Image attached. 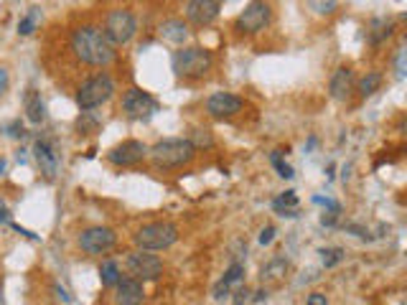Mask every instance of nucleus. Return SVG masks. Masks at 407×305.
<instances>
[{
	"mask_svg": "<svg viewBox=\"0 0 407 305\" xmlns=\"http://www.w3.org/2000/svg\"><path fill=\"white\" fill-rule=\"evenodd\" d=\"M8 130H11V133H8L11 138H23V125H20L18 120L11 122V125H8Z\"/></svg>",
	"mask_w": 407,
	"mask_h": 305,
	"instance_id": "obj_34",
	"label": "nucleus"
},
{
	"mask_svg": "<svg viewBox=\"0 0 407 305\" xmlns=\"http://www.w3.org/2000/svg\"><path fill=\"white\" fill-rule=\"evenodd\" d=\"M321 260H324V267H336L338 262L343 260V249L341 247H329V249H321Z\"/></svg>",
	"mask_w": 407,
	"mask_h": 305,
	"instance_id": "obj_28",
	"label": "nucleus"
},
{
	"mask_svg": "<svg viewBox=\"0 0 407 305\" xmlns=\"http://www.w3.org/2000/svg\"><path fill=\"white\" fill-rule=\"evenodd\" d=\"M308 8H311V11H316L318 16H331V13H336L338 3H334V0H329V3H318V0H308Z\"/></svg>",
	"mask_w": 407,
	"mask_h": 305,
	"instance_id": "obj_30",
	"label": "nucleus"
},
{
	"mask_svg": "<svg viewBox=\"0 0 407 305\" xmlns=\"http://www.w3.org/2000/svg\"><path fill=\"white\" fill-rule=\"evenodd\" d=\"M273 18V8L267 3H247L244 11L237 16L235 28L240 33H260L265 31V25Z\"/></svg>",
	"mask_w": 407,
	"mask_h": 305,
	"instance_id": "obj_9",
	"label": "nucleus"
},
{
	"mask_svg": "<svg viewBox=\"0 0 407 305\" xmlns=\"http://www.w3.org/2000/svg\"><path fill=\"white\" fill-rule=\"evenodd\" d=\"M351 87H354V71H351L349 66H338L329 82L331 97H334L336 102H343L351 95Z\"/></svg>",
	"mask_w": 407,
	"mask_h": 305,
	"instance_id": "obj_17",
	"label": "nucleus"
},
{
	"mask_svg": "<svg viewBox=\"0 0 407 305\" xmlns=\"http://www.w3.org/2000/svg\"><path fill=\"white\" fill-rule=\"evenodd\" d=\"M38 18H41V11H38V8H28V13H25L23 18L18 20V33H20V36H31V33L36 31Z\"/></svg>",
	"mask_w": 407,
	"mask_h": 305,
	"instance_id": "obj_25",
	"label": "nucleus"
},
{
	"mask_svg": "<svg viewBox=\"0 0 407 305\" xmlns=\"http://www.w3.org/2000/svg\"><path fill=\"white\" fill-rule=\"evenodd\" d=\"M112 95H114L112 79H110L107 74H97V76H92V79H87L82 87L76 89V104H79L82 112H89V109L105 104Z\"/></svg>",
	"mask_w": 407,
	"mask_h": 305,
	"instance_id": "obj_5",
	"label": "nucleus"
},
{
	"mask_svg": "<svg viewBox=\"0 0 407 305\" xmlns=\"http://www.w3.org/2000/svg\"><path fill=\"white\" fill-rule=\"evenodd\" d=\"M33 158H36V165L38 171L44 173L49 181H54L59 173V155L54 150L49 140H36V145H33Z\"/></svg>",
	"mask_w": 407,
	"mask_h": 305,
	"instance_id": "obj_14",
	"label": "nucleus"
},
{
	"mask_svg": "<svg viewBox=\"0 0 407 305\" xmlns=\"http://www.w3.org/2000/svg\"><path fill=\"white\" fill-rule=\"evenodd\" d=\"M305 305H329V298H326L324 292H311L308 300H305Z\"/></svg>",
	"mask_w": 407,
	"mask_h": 305,
	"instance_id": "obj_32",
	"label": "nucleus"
},
{
	"mask_svg": "<svg viewBox=\"0 0 407 305\" xmlns=\"http://www.w3.org/2000/svg\"><path fill=\"white\" fill-rule=\"evenodd\" d=\"M0 305H6V298H3V292H0Z\"/></svg>",
	"mask_w": 407,
	"mask_h": 305,
	"instance_id": "obj_38",
	"label": "nucleus"
},
{
	"mask_svg": "<svg viewBox=\"0 0 407 305\" xmlns=\"http://www.w3.org/2000/svg\"><path fill=\"white\" fill-rule=\"evenodd\" d=\"M232 295H235V305H244V303H247V298H249L247 285H237Z\"/></svg>",
	"mask_w": 407,
	"mask_h": 305,
	"instance_id": "obj_31",
	"label": "nucleus"
},
{
	"mask_svg": "<svg viewBox=\"0 0 407 305\" xmlns=\"http://www.w3.org/2000/svg\"><path fill=\"white\" fill-rule=\"evenodd\" d=\"M275 239V227H265L260 232V244L265 247V244H270V241Z\"/></svg>",
	"mask_w": 407,
	"mask_h": 305,
	"instance_id": "obj_33",
	"label": "nucleus"
},
{
	"mask_svg": "<svg viewBox=\"0 0 407 305\" xmlns=\"http://www.w3.org/2000/svg\"><path fill=\"white\" fill-rule=\"evenodd\" d=\"M176 239H178V227L173 222H151L146 227H140L133 237L135 247L143 249V252L168 249L171 244H176Z\"/></svg>",
	"mask_w": 407,
	"mask_h": 305,
	"instance_id": "obj_4",
	"label": "nucleus"
},
{
	"mask_svg": "<svg viewBox=\"0 0 407 305\" xmlns=\"http://www.w3.org/2000/svg\"><path fill=\"white\" fill-rule=\"evenodd\" d=\"M125 267L127 273L133 275V280H140V282H146V280H158L163 275V260H160L158 254L153 252H130L125 260Z\"/></svg>",
	"mask_w": 407,
	"mask_h": 305,
	"instance_id": "obj_7",
	"label": "nucleus"
},
{
	"mask_svg": "<svg viewBox=\"0 0 407 305\" xmlns=\"http://www.w3.org/2000/svg\"><path fill=\"white\" fill-rule=\"evenodd\" d=\"M211 64H214L211 51L201 49V46H186V49L176 51L171 59L173 74L184 76V79H201L209 74Z\"/></svg>",
	"mask_w": 407,
	"mask_h": 305,
	"instance_id": "obj_3",
	"label": "nucleus"
},
{
	"mask_svg": "<svg viewBox=\"0 0 407 305\" xmlns=\"http://www.w3.org/2000/svg\"><path fill=\"white\" fill-rule=\"evenodd\" d=\"M242 280H244V265H242V262H232V265L227 267V273L222 275V280H219L214 285V290H211L214 300L229 298V292L235 290L237 285H242Z\"/></svg>",
	"mask_w": 407,
	"mask_h": 305,
	"instance_id": "obj_16",
	"label": "nucleus"
},
{
	"mask_svg": "<svg viewBox=\"0 0 407 305\" xmlns=\"http://www.w3.org/2000/svg\"><path fill=\"white\" fill-rule=\"evenodd\" d=\"M117 244V234L110 227H89L79 234V247L89 254H105Z\"/></svg>",
	"mask_w": 407,
	"mask_h": 305,
	"instance_id": "obj_10",
	"label": "nucleus"
},
{
	"mask_svg": "<svg viewBox=\"0 0 407 305\" xmlns=\"http://www.w3.org/2000/svg\"><path fill=\"white\" fill-rule=\"evenodd\" d=\"M71 51L79 61L89 66H107L114 59V46L100 25H79L71 33Z\"/></svg>",
	"mask_w": 407,
	"mask_h": 305,
	"instance_id": "obj_1",
	"label": "nucleus"
},
{
	"mask_svg": "<svg viewBox=\"0 0 407 305\" xmlns=\"http://www.w3.org/2000/svg\"><path fill=\"white\" fill-rule=\"evenodd\" d=\"M270 163L275 165V171H278L280 178H293V176H295L290 165H288L285 160H283V152H280V150H275L273 155H270Z\"/></svg>",
	"mask_w": 407,
	"mask_h": 305,
	"instance_id": "obj_27",
	"label": "nucleus"
},
{
	"mask_svg": "<svg viewBox=\"0 0 407 305\" xmlns=\"http://www.w3.org/2000/svg\"><path fill=\"white\" fill-rule=\"evenodd\" d=\"M23 109H25V117L31 125H41L46 120V104L41 100V92H36L33 87L25 89L23 95Z\"/></svg>",
	"mask_w": 407,
	"mask_h": 305,
	"instance_id": "obj_18",
	"label": "nucleus"
},
{
	"mask_svg": "<svg viewBox=\"0 0 407 305\" xmlns=\"http://www.w3.org/2000/svg\"><path fill=\"white\" fill-rule=\"evenodd\" d=\"M100 280L105 287H114L117 282H120V267H117V262L114 260H107L100 265Z\"/></svg>",
	"mask_w": 407,
	"mask_h": 305,
	"instance_id": "obj_23",
	"label": "nucleus"
},
{
	"mask_svg": "<svg viewBox=\"0 0 407 305\" xmlns=\"http://www.w3.org/2000/svg\"><path fill=\"white\" fill-rule=\"evenodd\" d=\"M273 209L278 211L280 216H295V211H298V196H295V191L280 193L273 201Z\"/></svg>",
	"mask_w": 407,
	"mask_h": 305,
	"instance_id": "obj_22",
	"label": "nucleus"
},
{
	"mask_svg": "<svg viewBox=\"0 0 407 305\" xmlns=\"http://www.w3.org/2000/svg\"><path fill=\"white\" fill-rule=\"evenodd\" d=\"M394 33V20H389V18H374L372 23H369V31H367V36H369V41L372 44H382V41H387L389 36Z\"/></svg>",
	"mask_w": 407,
	"mask_h": 305,
	"instance_id": "obj_20",
	"label": "nucleus"
},
{
	"mask_svg": "<svg viewBox=\"0 0 407 305\" xmlns=\"http://www.w3.org/2000/svg\"><path fill=\"white\" fill-rule=\"evenodd\" d=\"M6 222H11V211H8L6 201L0 198V224H6Z\"/></svg>",
	"mask_w": 407,
	"mask_h": 305,
	"instance_id": "obj_35",
	"label": "nucleus"
},
{
	"mask_svg": "<svg viewBox=\"0 0 407 305\" xmlns=\"http://www.w3.org/2000/svg\"><path fill=\"white\" fill-rule=\"evenodd\" d=\"M158 109H160L158 100L138 87L127 89L125 97H122V112H125L130 120H151Z\"/></svg>",
	"mask_w": 407,
	"mask_h": 305,
	"instance_id": "obj_8",
	"label": "nucleus"
},
{
	"mask_svg": "<svg viewBox=\"0 0 407 305\" xmlns=\"http://www.w3.org/2000/svg\"><path fill=\"white\" fill-rule=\"evenodd\" d=\"M148 155L158 168H181V165H189L194 160L196 150L186 138H165L158 140L153 148H148Z\"/></svg>",
	"mask_w": 407,
	"mask_h": 305,
	"instance_id": "obj_2",
	"label": "nucleus"
},
{
	"mask_svg": "<svg viewBox=\"0 0 407 305\" xmlns=\"http://www.w3.org/2000/svg\"><path fill=\"white\" fill-rule=\"evenodd\" d=\"M76 127H79V133H95L97 127H100V120L97 117H92L89 112H82V117L76 120Z\"/></svg>",
	"mask_w": 407,
	"mask_h": 305,
	"instance_id": "obj_29",
	"label": "nucleus"
},
{
	"mask_svg": "<svg viewBox=\"0 0 407 305\" xmlns=\"http://www.w3.org/2000/svg\"><path fill=\"white\" fill-rule=\"evenodd\" d=\"M148 155V145L143 143V140H125V143H120V145H114L112 150L107 152V160L112 165H120V168H125V165H135L140 163V160Z\"/></svg>",
	"mask_w": 407,
	"mask_h": 305,
	"instance_id": "obj_11",
	"label": "nucleus"
},
{
	"mask_svg": "<svg viewBox=\"0 0 407 305\" xmlns=\"http://www.w3.org/2000/svg\"><path fill=\"white\" fill-rule=\"evenodd\" d=\"M194 145V150H199V148H211L214 145V135L206 130V127H196L194 133H191V138H186Z\"/></svg>",
	"mask_w": 407,
	"mask_h": 305,
	"instance_id": "obj_26",
	"label": "nucleus"
},
{
	"mask_svg": "<svg viewBox=\"0 0 407 305\" xmlns=\"http://www.w3.org/2000/svg\"><path fill=\"white\" fill-rule=\"evenodd\" d=\"M288 273V260L285 257H275V260H270L265 267H262V282H280V280L285 277Z\"/></svg>",
	"mask_w": 407,
	"mask_h": 305,
	"instance_id": "obj_21",
	"label": "nucleus"
},
{
	"mask_svg": "<svg viewBox=\"0 0 407 305\" xmlns=\"http://www.w3.org/2000/svg\"><path fill=\"white\" fill-rule=\"evenodd\" d=\"M6 89H8V71L0 66V95H3Z\"/></svg>",
	"mask_w": 407,
	"mask_h": 305,
	"instance_id": "obj_36",
	"label": "nucleus"
},
{
	"mask_svg": "<svg viewBox=\"0 0 407 305\" xmlns=\"http://www.w3.org/2000/svg\"><path fill=\"white\" fill-rule=\"evenodd\" d=\"M102 31H105V36L110 38L112 46H125L138 33V18L127 8H114V11L107 13V20H105Z\"/></svg>",
	"mask_w": 407,
	"mask_h": 305,
	"instance_id": "obj_6",
	"label": "nucleus"
},
{
	"mask_svg": "<svg viewBox=\"0 0 407 305\" xmlns=\"http://www.w3.org/2000/svg\"><path fill=\"white\" fill-rule=\"evenodd\" d=\"M158 31H160V38H163V41H171V44H184L186 38H189V25L181 18L163 20Z\"/></svg>",
	"mask_w": 407,
	"mask_h": 305,
	"instance_id": "obj_19",
	"label": "nucleus"
},
{
	"mask_svg": "<svg viewBox=\"0 0 407 305\" xmlns=\"http://www.w3.org/2000/svg\"><path fill=\"white\" fill-rule=\"evenodd\" d=\"M242 104L244 102L240 100L232 92H214V95L206 100V112L216 120H224V117H235L237 112H242Z\"/></svg>",
	"mask_w": 407,
	"mask_h": 305,
	"instance_id": "obj_13",
	"label": "nucleus"
},
{
	"mask_svg": "<svg viewBox=\"0 0 407 305\" xmlns=\"http://www.w3.org/2000/svg\"><path fill=\"white\" fill-rule=\"evenodd\" d=\"M219 11H222L219 0H191L184 6L186 18L194 25H211L219 18Z\"/></svg>",
	"mask_w": 407,
	"mask_h": 305,
	"instance_id": "obj_12",
	"label": "nucleus"
},
{
	"mask_svg": "<svg viewBox=\"0 0 407 305\" xmlns=\"http://www.w3.org/2000/svg\"><path fill=\"white\" fill-rule=\"evenodd\" d=\"M6 168H8L6 158H0V176H3V173H6Z\"/></svg>",
	"mask_w": 407,
	"mask_h": 305,
	"instance_id": "obj_37",
	"label": "nucleus"
},
{
	"mask_svg": "<svg viewBox=\"0 0 407 305\" xmlns=\"http://www.w3.org/2000/svg\"><path fill=\"white\" fill-rule=\"evenodd\" d=\"M146 300V287L140 280L120 277V282L114 285V303L117 305H143Z\"/></svg>",
	"mask_w": 407,
	"mask_h": 305,
	"instance_id": "obj_15",
	"label": "nucleus"
},
{
	"mask_svg": "<svg viewBox=\"0 0 407 305\" xmlns=\"http://www.w3.org/2000/svg\"><path fill=\"white\" fill-rule=\"evenodd\" d=\"M379 87H382V74L379 71H369L362 82H359V95L367 100V97H372L374 92H379Z\"/></svg>",
	"mask_w": 407,
	"mask_h": 305,
	"instance_id": "obj_24",
	"label": "nucleus"
}]
</instances>
